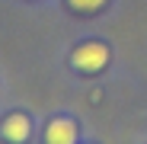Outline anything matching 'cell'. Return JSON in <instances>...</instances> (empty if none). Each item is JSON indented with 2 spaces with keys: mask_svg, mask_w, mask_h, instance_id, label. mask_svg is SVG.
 <instances>
[{
  "mask_svg": "<svg viewBox=\"0 0 147 144\" xmlns=\"http://www.w3.org/2000/svg\"><path fill=\"white\" fill-rule=\"evenodd\" d=\"M109 61V48L102 42H86L80 45L77 51H74V67L83 70V74H96V70H102Z\"/></svg>",
  "mask_w": 147,
  "mask_h": 144,
  "instance_id": "6da1fadb",
  "label": "cell"
},
{
  "mask_svg": "<svg viewBox=\"0 0 147 144\" xmlns=\"http://www.w3.org/2000/svg\"><path fill=\"white\" fill-rule=\"evenodd\" d=\"M45 138H48V144H74V138H77V125L67 122V118H58V122L48 125Z\"/></svg>",
  "mask_w": 147,
  "mask_h": 144,
  "instance_id": "7a4b0ae2",
  "label": "cell"
},
{
  "mask_svg": "<svg viewBox=\"0 0 147 144\" xmlns=\"http://www.w3.org/2000/svg\"><path fill=\"white\" fill-rule=\"evenodd\" d=\"M3 138L10 141H26L29 138V118L26 115H10L3 122Z\"/></svg>",
  "mask_w": 147,
  "mask_h": 144,
  "instance_id": "3957f363",
  "label": "cell"
},
{
  "mask_svg": "<svg viewBox=\"0 0 147 144\" xmlns=\"http://www.w3.org/2000/svg\"><path fill=\"white\" fill-rule=\"evenodd\" d=\"M67 3L77 10V13H99L109 0H67Z\"/></svg>",
  "mask_w": 147,
  "mask_h": 144,
  "instance_id": "277c9868",
  "label": "cell"
}]
</instances>
